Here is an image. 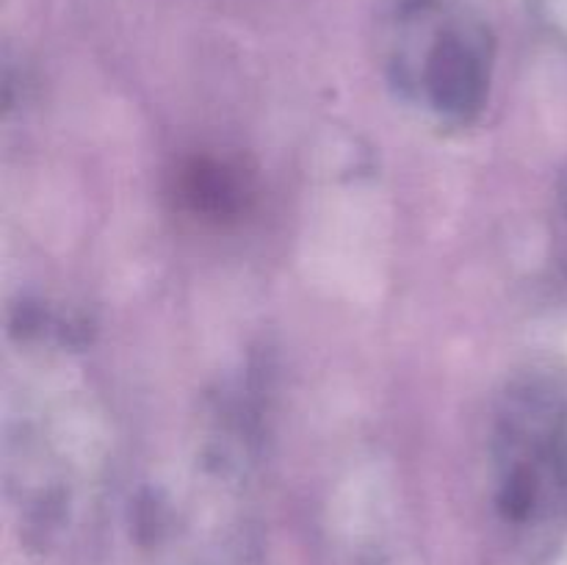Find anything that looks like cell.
Segmentation results:
<instances>
[{
	"label": "cell",
	"instance_id": "obj_1",
	"mask_svg": "<svg viewBox=\"0 0 567 565\" xmlns=\"http://www.w3.org/2000/svg\"><path fill=\"white\" fill-rule=\"evenodd\" d=\"M399 78L449 120L480 111L491 78V37L457 0H404L396 22Z\"/></svg>",
	"mask_w": 567,
	"mask_h": 565
},
{
	"label": "cell",
	"instance_id": "obj_2",
	"mask_svg": "<svg viewBox=\"0 0 567 565\" xmlns=\"http://www.w3.org/2000/svg\"><path fill=\"white\" fill-rule=\"evenodd\" d=\"M498 510L515 526L540 518L563 487V424L551 391L537 382L507 393L496 424Z\"/></svg>",
	"mask_w": 567,
	"mask_h": 565
},
{
	"label": "cell",
	"instance_id": "obj_3",
	"mask_svg": "<svg viewBox=\"0 0 567 565\" xmlns=\"http://www.w3.org/2000/svg\"><path fill=\"white\" fill-rule=\"evenodd\" d=\"M183 197L197 214L233 216L244 203V183L221 164H194L183 177Z\"/></svg>",
	"mask_w": 567,
	"mask_h": 565
}]
</instances>
